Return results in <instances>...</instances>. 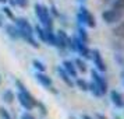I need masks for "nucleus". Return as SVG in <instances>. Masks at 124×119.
Masks as SVG:
<instances>
[{"label":"nucleus","instance_id":"nucleus-19","mask_svg":"<svg viewBox=\"0 0 124 119\" xmlns=\"http://www.w3.org/2000/svg\"><path fill=\"white\" fill-rule=\"evenodd\" d=\"M74 85H75L78 90H81V91H88V81L84 80V79H78V77H77Z\"/></svg>","mask_w":124,"mask_h":119},{"label":"nucleus","instance_id":"nucleus-27","mask_svg":"<svg viewBox=\"0 0 124 119\" xmlns=\"http://www.w3.org/2000/svg\"><path fill=\"white\" fill-rule=\"evenodd\" d=\"M16 87L18 88V91H24V90H28L27 87H25V84H24L21 80H16Z\"/></svg>","mask_w":124,"mask_h":119},{"label":"nucleus","instance_id":"nucleus-24","mask_svg":"<svg viewBox=\"0 0 124 119\" xmlns=\"http://www.w3.org/2000/svg\"><path fill=\"white\" fill-rule=\"evenodd\" d=\"M3 13H4V16H6L8 20H11V21H14L16 20V16H14V13H13V10L10 9V7H3Z\"/></svg>","mask_w":124,"mask_h":119},{"label":"nucleus","instance_id":"nucleus-8","mask_svg":"<svg viewBox=\"0 0 124 119\" xmlns=\"http://www.w3.org/2000/svg\"><path fill=\"white\" fill-rule=\"evenodd\" d=\"M91 77H92V81H95L96 85L101 88V91L103 92V95H105V94L107 92V81H106V79H105L96 69H92V70H91Z\"/></svg>","mask_w":124,"mask_h":119},{"label":"nucleus","instance_id":"nucleus-5","mask_svg":"<svg viewBox=\"0 0 124 119\" xmlns=\"http://www.w3.org/2000/svg\"><path fill=\"white\" fill-rule=\"evenodd\" d=\"M14 24H16V27L18 28V31H20V38H23L24 35H35L34 27L31 25V23H29L27 18L16 17Z\"/></svg>","mask_w":124,"mask_h":119},{"label":"nucleus","instance_id":"nucleus-28","mask_svg":"<svg viewBox=\"0 0 124 119\" xmlns=\"http://www.w3.org/2000/svg\"><path fill=\"white\" fill-rule=\"evenodd\" d=\"M49 11H50V14H52V16H54V17H60V14H59V11H57L56 6H52Z\"/></svg>","mask_w":124,"mask_h":119},{"label":"nucleus","instance_id":"nucleus-15","mask_svg":"<svg viewBox=\"0 0 124 119\" xmlns=\"http://www.w3.org/2000/svg\"><path fill=\"white\" fill-rule=\"evenodd\" d=\"M77 37H78L82 42H85V44H88V42H89L88 32H86V29H85L81 24H78V27H77Z\"/></svg>","mask_w":124,"mask_h":119},{"label":"nucleus","instance_id":"nucleus-34","mask_svg":"<svg viewBox=\"0 0 124 119\" xmlns=\"http://www.w3.org/2000/svg\"><path fill=\"white\" fill-rule=\"evenodd\" d=\"M68 119H78V118H75L74 115H70V116H68Z\"/></svg>","mask_w":124,"mask_h":119},{"label":"nucleus","instance_id":"nucleus-26","mask_svg":"<svg viewBox=\"0 0 124 119\" xmlns=\"http://www.w3.org/2000/svg\"><path fill=\"white\" fill-rule=\"evenodd\" d=\"M36 107L39 108V112L42 113V115H47V108H46V105L43 104V102L38 101L36 102Z\"/></svg>","mask_w":124,"mask_h":119},{"label":"nucleus","instance_id":"nucleus-23","mask_svg":"<svg viewBox=\"0 0 124 119\" xmlns=\"http://www.w3.org/2000/svg\"><path fill=\"white\" fill-rule=\"evenodd\" d=\"M112 9L124 11V0H112Z\"/></svg>","mask_w":124,"mask_h":119},{"label":"nucleus","instance_id":"nucleus-6","mask_svg":"<svg viewBox=\"0 0 124 119\" xmlns=\"http://www.w3.org/2000/svg\"><path fill=\"white\" fill-rule=\"evenodd\" d=\"M71 38H73V44H74V52H77L82 59H91V49L86 46V44L82 42L77 35H74Z\"/></svg>","mask_w":124,"mask_h":119},{"label":"nucleus","instance_id":"nucleus-11","mask_svg":"<svg viewBox=\"0 0 124 119\" xmlns=\"http://www.w3.org/2000/svg\"><path fill=\"white\" fill-rule=\"evenodd\" d=\"M62 66H63V69L70 74V77L77 79V76H78V70H77V67H75L74 62H71V60H63Z\"/></svg>","mask_w":124,"mask_h":119},{"label":"nucleus","instance_id":"nucleus-18","mask_svg":"<svg viewBox=\"0 0 124 119\" xmlns=\"http://www.w3.org/2000/svg\"><path fill=\"white\" fill-rule=\"evenodd\" d=\"M1 98H3V101L6 102V104H13L14 100H16V94H14L11 90H6L4 92H3Z\"/></svg>","mask_w":124,"mask_h":119},{"label":"nucleus","instance_id":"nucleus-32","mask_svg":"<svg viewBox=\"0 0 124 119\" xmlns=\"http://www.w3.org/2000/svg\"><path fill=\"white\" fill-rule=\"evenodd\" d=\"M1 27H4V23H3V17L0 16V28H1Z\"/></svg>","mask_w":124,"mask_h":119},{"label":"nucleus","instance_id":"nucleus-1","mask_svg":"<svg viewBox=\"0 0 124 119\" xmlns=\"http://www.w3.org/2000/svg\"><path fill=\"white\" fill-rule=\"evenodd\" d=\"M34 10H35V14L39 20L40 25L46 29H53V17H52L49 9L40 3H36L34 6Z\"/></svg>","mask_w":124,"mask_h":119},{"label":"nucleus","instance_id":"nucleus-16","mask_svg":"<svg viewBox=\"0 0 124 119\" xmlns=\"http://www.w3.org/2000/svg\"><path fill=\"white\" fill-rule=\"evenodd\" d=\"M74 64H75L77 70L81 72V73H86V72H88V66H86V63H85V60L82 57H77V59L74 60Z\"/></svg>","mask_w":124,"mask_h":119},{"label":"nucleus","instance_id":"nucleus-4","mask_svg":"<svg viewBox=\"0 0 124 119\" xmlns=\"http://www.w3.org/2000/svg\"><path fill=\"white\" fill-rule=\"evenodd\" d=\"M123 18H124V11L112 9V7H110L109 10H105V11L102 13V20H103V23L109 24V25L118 24Z\"/></svg>","mask_w":124,"mask_h":119},{"label":"nucleus","instance_id":"nucleus-36","mask_svg":"<svg viewBox=\"0 0 124 119\" xmlns=\"http://www.w3.org/2000/svg\"><path fill=\"white\" fill-rule=\"evenodd\" d=\"M0 83H1V76H0Z\"/></svg>","mask_w":124,"mask_h":119},{"label":"nucleus","instance_id":"nucleus-25","mask_svg":"<svg viewBox=\"0 0 124 119\" xmlns=\"http://www.w3.org/2000/svg\"><path fill=\"white\" fill-rule=\"evenodd\" d=\"M0 119H13L10 112L4 107H0Z\"/></svg>","mask_w":124,"mask_h":119},{"label":"nucleus","instance_id":"nucleus-29","mask_svg":"<svg viewBox=\"0 0 124 119\" xmlns=\"http://www.w3.org/2000/svg\"><path fill=\"white\" fill-rule=\"evenodd\" d=\"M21 119H35V118H34V115H31L29 112H24L21 115Z\"/></svg>","mask_w":124,"mask_h":119},{"label":"nucleus","instance_id":"nucleus-14","mask_svg":"<svg viewBox=\"0 0 124 119\" xmlns=\"http://www.w3.org/2000/svg\"><path fill=\"white\" fill-rule=\"evenodd\" d=\"M34 32H35V35L38 37V39H39L40 42H45L46 44V29L43 28L42 25H35Z\"/></svg>","mask_w":124,"mask_h":119},{"label":"nucleus","instance_id":"nucleus-35","mask_svg":"<svg viewBox=\"0 0 124 119\" xmlns=\"http://www.w3.org/2000/svg\"><path fill=\"white\" fill-rule=\"evenodd\" d=\"M114 119H120V116H117V115H116V116H114Z\"/></svg>","mask_w":124,"mask_h":119},{"label":"nucleus","instance_id":"nucleus-3","mask_svg":"<svg viewBox=\"0 0 124 119\" xmlns=\"http://www.w3.org/2000/svg\"><path fill=\"white\" fill-rule=\"evenodd\" d=\"M17 100L20 102V105L25 109V111H31L36 107V98H35L28 90H24V91H18L17 94Z\"/></svg>","mask_w":124,"mask_h":119},{"label":"nucleus","instance_id":"nucleus-7","mask_svg":"<svg viewBox=\"0 0 124 119\" xmlns=\"http://www.w3.org/2000/svg\"><path fill=\"white\" fill-rule=\"evenodd\" d=\"M91 59L93 60V64H95V67L98 72H102V73H105L106 72V63L103 60V57L101 55V51L99 49H92L91 51Z\"/></svg>","mask_w":124,"mask_h":119},{"label":"nucleus","instance_id":"nucleus-12","mask_svg":"<svg viewBox=\"0 0 124 119\" xmlns=\"http://www.w3.org/2000/svg\"><path fill=\"white\" fill-rule=\"evenodd\" d=\"M110 100H112V104L116 108H124V98L118 91L116 90L110 91Z\"/></svg>","mask_w":124,"mask_h":119},{"label":"nucleus","instance_id":"nucleus-9","mask_svg":"<svg viewBox=\"0 0 124 119\" xmlns=\"http://www.w3.org/2000/svg\"><path fill=\"white\" fill-rule=\"evenodd\" d=\"M35 79H36V81H38L42 87H45L46 90L53 85V80H52L47 74H45V72H36V73H35Z\"/></svg>","mask_w":124,"mask_h":119},{"label":"nucleus","instance_id":"nucleus-10","mask_svg":"<svg viewBox=\"0 0 124 119\" xmlns=\"http://www.w3.org/2000/svg\"><path fill=\"white\" fill-rule=\"evenodd\" d=\"M56 72L57 74H59V77L62 79V81L64 83V84L67 85V87H70V88H73L74 87V81H73V77H70V74L63 69V66H57L56 67Z\"/></svg>","mask_w":124,"mask_h":119},{"label":"nucleus","instance_id":"nucleus-13","mask_svg":"<svg viewBox=\"0 0 124 119\" xmlns=\"http://www.w3.org/2000/svg\"><path fill=\"white\" fill-rule=\"evenodd\" d=\"M4 31H6V34L11 39H20V31L16 27V24H7V25H4Z\"/></svg>","mask_w":124,"mask_h":119},{"label":"nucleus","instance_id":"nucleus-30","mask_svg":"<svg viewBox=\"0 0 124 119\" xmlns=\"http://www.w3.org/2000/svg\"><path fill=\"white\" fill-rule=\"evenodd\" d=\"M95 119H107L105 115H102V113H96L95 115Z\"/></svg>","mask_w":124,"mask_h":119},{"label":"nucleus","instance_id":"nucleus-21","mask_svg":"<svg viewBox=\"0 0 124 119\" xmlns=\"http://www.w3.org/2000/svg\"><path fill=\"white\" fill-rule=\"evenodd\" d=\"M32 66H34V69L36 70V72H46L45 63L38 60V59H34V60H32Z\"/></svg>","mask_w":124,"mask_h":119},{"label":"nucleus","instance_id":"nucleus-22","mask_svg":"<svg viewBox=\"0 0 124 119\" xmlns=\"http://www.w3.org/2000/svg\"><path fill=\"white\" fill-rule=\"evenodd\" d=\"M11 6H18L23 7V9H27L29 6V0H8Z\"/></svg>","mask_w":124,"mask_h":119},{"label":"nucleus","instance_id":"nucleus-37","mask_svg":"<svg viewBox=\"0 0 124 119\" xmlns=\"http://www.w3.org/2000/svg\"><path fill=\"white\" fill-rule=\"evenodd\" d=\"M105 1H112V0H105Z\"/></svg>","mask_w":124,"mask_h":119},{"label":"nucleus","instance_id":"nucleus-2","mask_svg":"<svg viewBox=\"0 0 124 119\" xmlns=\"http://www.w3.org/2000/svg\"><path fill=\"white\" fill-rule=\"evenodd\" d=\"M77 21H78V24L86 25V27H89V28H95L96 27V20H95V17H93V14H92L85 6L79 7L78 13H77Z\"/></svg>","mask_w":124,"mask_h":119},{"label":"nucleus","instance_id":"nucleus-20","mask_svg":"<svg viewBox=\"0 0 124 119\" xmlns=\"http://www.w3.org/2000/svg\"><path fill=\"white\" fill-rule=\"evenodd\" d=\"M23 39L25 41L27 44H29L31 46H34L35 49H38V48L40 46V45H39V42H38V41H36V39L34 38V35H24Z\"/></svg>","mask_w":124,"mask_h":119},{"label":"nucleus","instance_id":"nucleus-31","mask_svg":"<svg viewBox=\"0 0 124 119\" xmlns=\"http://www.w3.org/2000/svg\"><path fill=\"white\" fill-rule=\"evenodd\" d=\"M81 119H95V118H92V116H89V115H86V113H84V115L81 116Z\"/></svg>","mask_w":124,"mask_h":119},{"label":"nucleus","instance_id":"nucleus-33","mask_svg":"<svg viewBox=\"0 0 124 119\" xmlns=\"http://www.w3.org/2000/svg\"><path fill=\"white\" fill-rule=\"evenodd\" d=\"M8 0H0V4H6Z\"/></svg>","mask_w":124,"mask_h":119},{"label":"nucleus","instance_id":"nucleus-17","mask_svg":"<svg viewBox=\"0 0 124 119\" xmlns=\"http://www.w3.org/2000/svg\"><path fill=\"white\" fill-rule=\"evenodd\" d=\"M88 91H91V92H92L95 97H103V92H102L101 88L96 85L95 81H91V83H88Z\"/></svg>","mask_w":124,"mask_h":119}]
</instances>
